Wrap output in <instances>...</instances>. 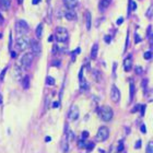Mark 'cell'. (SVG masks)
I'll return each instance as SVG.
<instances>
[{
    "instance_id": "1",
    "label": "cell",
    "mask_w": 153,
    "mask_h": 153,
    "mask_svg": "<svg viewBox=\"0 0 153 153\" xmlns=\"http://www.w3.org/2000/svg\"><path fill=\"white\" fill-rule=\"evenodd\" d=\"M30 42H31V39L26 36V35L19 36L18 38H16V45H14V47H16V50H24V49H26V48L30 46Z\"/></svg>"
},
{
    "instance_id": "2",
    "label": "cell",
    "mask_w": 153,
    "mask_h": 153,
    "mask_svg": "<svg viewBox=\"0 0 153 153\" xmlns=\"http://www.w3.org/2000/svg\"><path fill=\"white\" fill-rule=\"evenodd\" d=\"M29 25L25 21L20 20L16 23V32L18 33L19 36H23V35H26L27 32H29Z\"/></svg>"
},
{
    "instance_id": "3",
    "label": "cell",
    "mask_w": 153,
    "mask_h": 153,
    "mask_svg": "<svg viewBox=\"0 0 153 153\" xmlns=\"http://www.w3.org/2000/svg\"><path fill=\"white\" fill-rule=\"evenodd\" d=\"M33 59H34V55L32 53H26L24 54L22 57H21V60H20V63H21V67L24 68V69H29L31 67L32 62H33Z\"/></svg>"
},
{
    "instance_id": "4",
    "label": "cell",
    "mask_w": 153,
    "mask_h": 153,
    "mask_svg": "<svg viewBox=\"0 0 153 153\" xmlns=\"http://www.w3.org/2000/svg\"><path fill=\"white\" fill-rule=\"evenodd\" d=\"M100 117L104 121H109L113 118V109L108 106H103L100 108Z\"/></svg>"
},
{
    "instance_id": "5",
    "label": "cell",
    "mask_w": 153,
    "mask_h": 153,
    "mask_svg": "<svg viewBox=\"0 0 153 153\" xmlns=\"http://www.w3.org/2000/svg\"><path fill=\"white\" fill-rule=\"evenodd\" d=\"M68 36H69V33H68L67 29L65 27H57L56 29V33H55V37L58 42H66L68 39Z\"/></svg>"
},
{
    "instance_id": "6",
    "label": "cell",
    "mask_w": 153,
    "mask_h": 153,
    "mask_svg": "<svg viewBox=\"0 0 153 153\" xmlns=\"http://www.w3.org/2000/svg\"><path fill=\"white\" fill-rule=\"evenodd\" d=\"M109 136V130L107 127H101L96 133V140L100 142H104L107 140V138Z\"/></svg>"
},
{
    "instance_id": "7",
    "label": "cell",
    "mask_w": 153,
    "mask_h": 153,
    "mask_svg": "<svg viewBox=\"0 0 153 153\" xmlns=\"http://www.w3.org/2000/svg\"><path fill=\"white\" fill-rule=\"evenodd\" d=\"M30 46L32 48V54L33 55H39L42 53V45L36 39H33V41L30 42Z\"/></svg>"
},
{
    "instance_id": "8",
    "label": "cell",
    "mask_w": 153,
    "mask_h": 153,
    "mask_svg": "<svg viewBox=\"0 0 153 153\" xmlns=\"http://www.w3.org/2000/svg\"><path fill=\"white\" fill-rule=\"evenodd\" d=\"M111 99L116 104L120 101V91L118 90V88L116 85H112V89H111Z\"/></svg>"
},
{
    "instance_id": "9",
    "label": "cell",
    "mask_w": 153,
    "mask_h": 153,
    "mask_svg": "<svg viewBox=\"0 0 153 153\" xmlns=\"http://www.w3.org/2000/svg\"><path fill=\"white\" fill-rule=\"evenodd\" d=\"M79 115H80V113H79V108L77 105H72L70 108V111H69V115H68V117H69V119L72 120V121H74V120H77L79 118Z\"/></svg>"
},
{
    "instance_id": "10",
    "label": "cell",
    "mask_w": 153,
    "mask_h": 153,
    "mask_svg": "<svg viewBox=\"0 0 153 153\" xmlns=\"http://www.w3.org/2000/svg\"><path fill=\"white\" fill-rule=\"evenodd\" d=\"M124 68H125V71H130L131 70V68H132V56H131V55H129L128 57L125 58Z\"/></svg>"
},
{
    "instance_id": "11",
    "label": "cell",
    "mask_w": 153,
    "mask_h": 153,
    "mask_svg": "<svg viewBox=\"0 0 153 153\" xmlns=\"http://www.w3.org/2000/svg\"><path fill=\"white\" fill-rule=\"evenodd\" d=\"M63 5L68 10H73L78 5V0H63Z\"/></svg>"
},
{
    "instance_id": "12",
    "label": "cell",
    "mask_w": 153,
    "mask_h": 153,
    "mask_svg": "<svg viewBox=\"0 0 153 153\" xmlns=\"http://www.w3.org/2000/svg\"><path fill=\"white\" fill-rule=\"evenodd\" d=\"M63 16H65V18L67 19V20H69V21H75L77 20V13H75L73 10L65 11Z\"/></svg>"
},
{
    "instance_id": "13",
    "label": "cell",
    "mask_w": 153,
    "mask_h": 153,
    "mask_svg": "<svg viewBox=\"0 0 153 153\" xmlns=\"http://www.w3.org/2000/svg\"><path fill=\"white\" fill-rule=\"evenodd\" d=\"M61 148L62 152H68V150H69V138H68L67 133H66V136L63 137V139L61 141Z\"/></svg>"
},
{
    "instance_id": "14",
    "label": "cell",
    "mask_w": 153,
    "mask_h": 153,
    "mask_svg": "<svg viewBox=\"0 0 153 153\" xmlns=\"http://www.w3.org/2000/svg\"><path fill=\"white\" fill-rule=\"evenodd\" d=\"M0 7L2 10H9L11 7V0H0Z\"/></svg>"
},
{
    "instance_id": "15",
    "label": "cell",
    "mask_w": 153,
    "mask_h": 153,
    "mask_svg": "<svg viewBox=\"0 0 153 153\" xmlns=\"http://www.w3.org/2000/svg\"><path fill=\"white\" fill-rule=\"evenodd\" d=\"M112 2V0H101V2H100V10H105L109 7Z\"/></svg>"
},
{
    "instance_id": "16",
    "label": "cell",
    "mask_w": 153,
    "mask_h": 153,
    "mask_svg": "<svg viewBox=\"0 0 153 153\" xmlns=\"http://www.w3.org/2000/svg\"><path fill=\"white\" fill-rule=\"evenodd\" d=\"M97 50H99V45L94 44L93 47H92V50H91V58L92 59H96V57H97Z\"/></svg>"
},
{
    "instance_id": "17",
    "label": "cell",
    "mask_w": 153,
    "mask_h": 153,
    "mask_svg": "<svg viewBox=\"0 0 153 153\" xmlns=\"http://www.w3.org/2000/svg\"><path fill=\"white\" fill-rule=\"evenodd\" d=\"M43 30H44V26H43V24L41 23V24H39V25L36 27V31H35L37 38H42V36H43Z\"/></svg>"
},
{
    "instance_id": "18",
    "label": "cell",
    "mask_w": 153,
    "mask_h": 153,
    "mask_svg": "<svg viewBox=\"0 0 153 153\" xmlns=\"http://www.w3.org/2000/svg\"><path fill=\"white\" fill-rule=\"evenodd\" d=\"M85 20H86V29L91 30V13L89 11L85 12Z\"/></svg>"
},
{
    "instance_id": "19",
    "label": "cell",
    "mask_w": 153,
    "mask_h": 153,
    "mask_svg": "<svg viewBox=\"0 0 153 153\" xmlns=\"http://www.w3.org/2000/svg\"><path fill=\"white\" fill-rule=\"evenodd\" d=\"M133 95H135V84L132 81H130V96H129V102L131 103L133 100Z\"/></svg>"
},
{
    "instance_id": "20",
    "label": "cell",
    "mask_w": 153,
    "mask_h": 153,
    "mask_svg": "<svg viewBox=\"0 0 153 153\" xmlns=\"http://www.w3.org/2000/svg\"><path fill=\"white\" fill-rule=\"evenodd\" d=\"M22 84H23L24 89H27L30 85V78H29V75H25L24 77V79L22 80Z\"/></svg>"
},
{
    "instance_id": "21",
    "label": "cell",
    "mask_w": 153,
    "mask_h": 153,
    "mask_svg": "<svg viewBox=\"0 0 153 153\" xmlns=\"http://www.w3.org/2000/svg\"><path fill=\"white\" fill-rule=\"evenodd\" d=\"M46 83L48 84V85H54L55 84V79L53 78V77H50V75H48L46 79Z\"/></svg>"
},
{
    "instance_id": "22",
    "label": "cell",
    "mask_w": 153,
    "mask_h": 153,
    "mask_svg": "<svg viewBox=\"0 0 153 153\" xmlns=\"http://www.w3.org/2000/svg\"><path fill=\"white\" fill-rule=\"evenodd\" d=\"M147 153H153V142L152 141H150L148 147H147Z\"/></svg>"
},
{
    "instance_id": "23",
    "label": "cell",
    "mask_w": 153,
    "mask_h": 153,
    "mask_svg": "<svg viewBox=\"0 0 153 153\" xmlns=\"http://www.w3.org/2000/svg\"><path fill=\"white\" fill-rule=\"evenodd\" d=\"M144 59H147V60H150L151 58H152V53L151 52H147V53H144Z\"/></svg>"
},
{
    "instance_id": "24",
    "label": "cell",
    "mask_w": 153,
    "mask_h": 153,
    "mask_svg": "<svg viewBox=\"0 0 153 153\" xmlns=\"http://www.w3.org/2000/svg\"><path fill=\"white\" fill-rule=\"evenodd\" d=\"M84 148H86L89 151H91V150H93L94 149V143H92V142H90V143H88V144H85V147Z\"/></svg>"
},
{
    "instance_id": "25",
    "label": "cell",
    "mask_w": 153,
    "mask_h": 153,
    "mask_svg": "<svg viewBox=\"0 0 153 153\" xmlns=\"http://www.w3.org/2000/svg\"><path fill=\"white\" fill-rule=\"evenodd\" d=\"M136 9H137V3L135 1H130V10L135 11Z\"/></svg>"
},
{
    "instance_id": "26",
    "label": "cell",
    "mask_w": 153,
    "mask_h": 153,
    "mask_svg": "<svg viewBox=\"0 0 153 153\" xmlns=\"http://www.w3.org/2000/svg\"><path fill=\"white\" fill-rule=\"evenodd\" d=\"M5 72H7V68H5V70H2V72H1V74H0V81H3Z\"/></svg>"
},
{
    "instance_id": "27",
    "label": "cell",
    "mask_w": 153,
    "mask_h": 153,
    "mask_svg": "<svg viewBox=\"0 0 153 153\" xmlns=\"http://www.w3.org/2000/svg\"><path fill=\"white\" fill-rule=\"evenodd\" d=\"M151 14H152V7H150V8H149V10H148V12H147V16H148L149 19H150L151 16H152Z\"/></svg>"
},
{
    "instance_id": "28",
    "label": "cell",
    "mask_w": 153,
    "mask_h": 153,
    "mask_svg": "<svg viewBox=\"0 0 153 153\" xmlns=\"http://www.w3.org/2000/svg\"><path fill=\"white\" fill-rule=\"evenodd\" d=\"M141 132H143V133L147 132V129H145V125H142V126H141Z\"/></svg>"
},
{
    "instance_id": "29",
    "label": "cell",
    "mask_w": 153,
    "mask_h": 153,
    "mask_svg": "<svg viewBox=\"0 0 153 153\" xmlns=\"http://www.w3.org/2000/svg\"><path fill=\"white\" fill-rule=\"evenodd\" d=\"M136 70H137L138 73H141V72H142V68H141V67H136Z\"/></svg>"
},
{
    "instance_id": "30",
    "label": "cell",
    "mask_w": 153,
    "mask_h": 153,
    "mask_svg": "<svg viewBox=\"0 0 153 153\" xmlns=\"http://www.w3.org/2000/svg\"><path fill=\"white\" fill-rule=\"evenodd\" d=\"M140 145H141V141H138L135 148H136V149H140Z\"/></svg>"
},
{
    "instance_id": "31",
    "label": "cell",
    "mask_w": 153,
    "mask_h": 153,
    "mask_svg": "<svg viewBox=\"0 0 153 153\" xmlns=\"http://www.w3.org/2000/svg\"><path fill=\"white\" fill-rule=\"evenodd\" d=\"M144 111H145V106H141V115H144Z\"/></svg>"
},
{
    "instance_id": "32",
    "label": "cell",
    "mask_w": 153,
    "mask_h": 153,
    "mask_svg": "<svg viewBox=\"0 0 153 153\" xmlns=\"http://www.w3.org/2000/svg\"><path fill=\"white\" fill-rule=\"evenodd\" d=\"M38 2H41V0H32V3H33V5H37Z\"/></svg>"
},
{
    "instance_id": "33",
    "label": "cell",
    "mask_w": 153,
    "mask_h": 153,
    "mask_svg": "<svg viewBox=\"0 0 153 153\" xmlns=\"http://www.w3.org/2000/svg\"><path fill=\"white\" fill-rule=\"evenodd\" d=\"M122 149H124V147H122V142L120 141V144H119V148H118V151H121Z\"/></svg>"
},
{
    "instance_id": "34",
    "label": "cell",
    "mask_w": 153,
    "mask_h": 153,
    "mask_svg": "<svg viewBox=\"0 0 153 153\" xmlns=\"http://www.w3.org/2000/svg\"><path fill=\"white\" fill-rule=\"evenodd\" d=\"M122 21H124V20H122V19L120 18L119 20H117V24H118V25H119V24H121V23H122Z\"/></svg>"
},
{
    "instance_id": "35",
    "label": "cell",
    "mask_w": 153,
    "mask_h": 153,
    "mask_svg": "<svg viewBox=\"0 0 153 153\" xmlns=\"http://www.w3.org/2000/svg\"><path fill=\"white\" fill-rule=\"evenodd\" d=\"M151 35V26H149V29H148V36H150Z\"/></svg>"
},
{
    "instance_id": "36",
    "label": "cell",
    "mask_w": 153,
    "mask_h": 153,
    "mask_svg": "<svg viewBox=\"0 0 153 153\" xmlns=\"http://www.w3.org/2000/svg\"><path fill=\"white\" fill-rule=\"evenodd\" d=\"M53 106H54V107H58V106H59V103H58V102H55V104L53 105Z\"/></svg>"
},
{
    "instance_id": "37",
    "label": "cell",
    "mask_w": 153,
    "mask_h": 153,
    "mask_svg": "<svg viewBox=\"0 0 153 153\" xmlns=\"http://www.w3.org/2000/svg\"><path fill=\"white\" fill-rule=\"evenodd\" d=\"M136 38H137V42H136V43H139V42H140V37H139V36H138V35H136Z\"/></svg>"
},
{
    "instance_id": "38",
    "label": "cell",
    "mask_w": 153,
    "mask_h": 153,
    "mask_svg": "<svg viewBox=\"0 0 153 153\" xmlns=\"http://www.w3.org/2000/svg\"><path fill=\"white\" fill-rule=\"evenodd\" d=\"M88 136H89V133L86 132V131H85L84 133H82V137H88Z\"/></svg>"
},
{
    "instance_id": "39",
    "label": "cell",
    "mask_w": 153,
    "mask_h": 153,
    "mask_svg": "<svg viewBox=\"0 0 153 153\" xmlns=\"http://www.w3.org/2000/svg\"><path fill=\"white\" fill-rule=\"evenodd\" d=\"M105 39H106L107 43H108V41H111V36H106V37H105Z\"/></svg>"
},
{
    "instance_id": "40",
    "label": "cell",
    "mask_w": 153,
    "mask_h": 153,
    "mask_svg": "<svg viewBox=\"0 0 153 153\" xmlns=\"http://www.w3.org/2000/svg\"><path fill=\"white\" fill-rule=\"evenodd\" d=\"M45 140H46V141H50L52 139H50V137H46V139H45Z\"/></svg>"
},
{
    "instance_id": "41",
    "label": "cell",
    "mask_w": 153,
    "mask_h": 153,
    "mask_svg": "<svg viewBox=\"0 0 153 153\" xmlns=\"http://www.w3.org/2000/svg\"><path fill=\"white\" fill-rule=\"evenodd\" d=\"M18 2H19V5H22V2H23V0H18Z\"/></svg>"
},
{
    "instance_id": "42",
    "label": "cell",
    "mask_w": 153,
    "mask_h": 153,
    "mask_svg": "<svg viewBox=\"0 0 153 153\" xmlns=\"http://www.w3.org/2000/svg\"><path fill=\"white\" fill-rule=\"evenodd\" d=\"M11 56H12V57H16V53H11Z\"/></svg>"
},
{
    "instance_id": "43",
    "label": "cell",
    "mask_w": 153,
    "mask_h": 153,
    "mask_svg": "<svg viewBox=\"0 0 153 153\" xmlns=\"http://www.w3.org/2000/svg\"><path fill=\"white\" fill-rule=\"evenodd\" d=\"M3 20V18H2V16H1V13H0V22H1V21H2Z\"/></svg>"
},
{
    "instance_id": "44",
    "label": "cell",
    "mask_w": 153,
    "mask_h": 153,
    "mask_svg": "<svg viewBox=\"0 0 153 153\" xmlns=\"http://www.w3.org/2000/svg\"><path fill=\"white\" fill-rule=\"evenodd\" d=\"M2 103V99H1V96H0V104Z\"/></svg>"
},
{
    "instance_id": "45",
    "label": "cell",
    "mask_w": 153,
    "mask_h": 153,
    "mask_svg": "<svg viewBox=\"0 0 153 153\" xmlns=\"http://www.w3.org/2000/svg\"><path fill=\"white\" fill-rule=\"evenodd\" d=\"M49 1H50V0H47V2H49Z\"/></svg>"
},
{
    "instance_id": "46",
    "label": "cell",
    "mask_w": 153,
    "mask_h": 153,
    "mask_svg": "<svg viewBox=\"0 0 153 153\" xmlns=\"http://www.w3.org/2000/svg\"><path fill=\"white\" fill-rule=\"evenodd\" d=\"M0 38H1V34H0Z\"/></svg>"
}]
</instances>
